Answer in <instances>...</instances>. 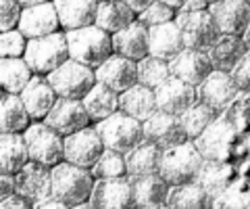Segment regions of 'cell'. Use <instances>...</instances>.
Returning a JSON list of instances; mask_svg holds the SVG:
<instances>
[{
    "instance_id": "6da1fadb",
    "label": "cell",
    "mask_w": 250,
    "mask_h": 209,
    "mask_svg": "<svg viewBox=\"0 0 250 209\" xmlns=\"http://www.w3.org/2000/svg\"><path fill=\"white\" fill-rule=\"evenodd\" d=\"M52 174V199L65 203L67 207H77L90 203L96 178L92 176V169L77 167L67 161H61L59 165L50 169Z\"/></svg>"
},
{
    "instance_id": "7a4b0ae2",
    "label": "cell",
    "mask_w": 250,
    "mask_h": 209,
    "mask_svg": "<svg viewBox=\"0 0 250 209\" xmlns=\"http://www.w3.org/2000/svg\"><path fill=\"white\" fill-rule=\"evenodd\" d=\"M69 59L77 61L90 69H96L113 55V40L111 34L96 25H88L82 29H71L65 32Z\"/></svg>"
},
{
    "instance_id": "3957f363",
    "label": "cell",
    "mask_w": 250,
    "mask_h": 209,
    "mask_svg": "<svg viewBox=\"0 0 250 209\" xmlns=\"http://www.w3.org/2000/svg\"><path fill=\"white\" fill-rule=\"evenodd\" d=\"M202 163H205V159L198 153L196 144L188 140L184 144L173 146V149L163 151L159 176L165 180L169 188L184 186V184H192L198 180Z\"/></svg>"
},
{
    "instance_id": "277c9868",
    "label": "cell",
    "mask_w": 250,
    "mask_h": 209,
    "mask_svg": "<svg viewBox=\"0 0 250 209\" xmlns=\"http://www.w3.org/2000/svg\"><path fill=\"white\" fill-rule=\"evenodd\" d=\"M23 59L31 69V73L46 77L54 69H59L65 61H69V46L65 34L57 32L44 38H36V40H27Z\"/></svg>"
},
{
    "instance_id": "5b68a950",
    "label": "cell",
    "mask_w": 250,
    "mask_h": 209,
    "mask_svg": "<svg viewBox=\"0 0 250 209\" xmlns=\"http://www.w3.org/2000/svg\"><path fill=\"white\" fill-rule=\"evenodd\" d=\"M94 128H96L104 149H111V151L123 153V155L134 151L136 146L144 140L142 123L121 111L113 113L111 117H106L103 121H98Z\"/></svg>"
},
{
    "instance_id": "8992f818",
    "label": "cell",
    "mask_w": 250,
    "mask_h": 209,
    "mask_svg": "<svg viewBox=\"0 0 250 209\" xmlns=\"http://www.w3.org/2000/svg\"><path fill=\"white\" fill-rule=\"evenodd\" d=\"M23 140L27 146L29 161H36L46 167H54L65 161V138L44 121L29 123L23 132Z\"/></svg>"
},
{
    "instance_id": "52a82bcc",
    "label": "cell",
    "mask_w": 250,
    "mask_h": 209,
    "mask_svg": "<svg viewBox=\"0 0 250 209\" xmlns=\"http://www.w3.org/2000/svg\"><path fill=\"white\" fill-rule=\"evenodd\" d=\"M46 80H48V84L52 86L57 98L82 100L94 88L96 75H94V69L69 59L59 69H54L52 73L46 75Z\"/></svg>"
},
{
    "instance_id": "ba28073f",
    "label": "cell",
    "mask_w": 250,
    "mask_h": 209,
    "mask_svg": "<svg viewBox=\"0 0 250 209\" xmlns=\"http://www.w3.org/2000/svg\"><path fill=\"white\" fill-rule=\"evenodd\" d=\"M238 130L228 117H219L202 132L194 144L205 161H231L238 146Z\"/></svg>"
},
{
    "instance_id": "9c48e42d",
    "label": "cell",
    "mask_w": 250,
    "mask_h": 209,
    "mask_svg": "<svg viewBox=\"0 0 250 209\" xmlns=\"http://www.w3.org/2000/svg\"><path fill=\"white\" fill-rule=\"evenodd\" d=\"M175 23L179 32H182L184 48H190V50L208 52L215 40L221 36L208 9L196 11V13H179L175 17Z\"/></svg>"
},
{
    "instance_id": "30bf717a",
    "label": "cell",
    "mask_w": 250,
    "mask_h": 209,
    "mask_svg": "<svg viewBox=\"0 0 250 209\" xmlns=\"http://www.w3.org/2000/svg\"><path fill=\"white\" fill-rule=\"evenodd\" d=\"M142 132H144V140L161 146L163 151L188 142L186 130L182 126V117L163 111H156L142 123Z\"/></svg>"
},
{
    "instance_id": "8fae6325",
    "label": "cell",
    "mask_w": 250,
    "mask_h": 209,
    "mask_svg": "<svg viewBox=\"0 0 250 209\" xmlns=\"http://www.w3.org/2000/svg\"><path fill=\"white\" fill-rule=\"evenodd\" d=\"M44 123L50 126L54 132H59L62 138L71 136L80 130L90 126V115L83 109L82 100L73 98H57L54 107L44 117Z\"/></svg>"
},
{
    "instance_id": "7c38bea8",
    "label": "cell",
    "mask_w": 250,
    "mask_h": 209,
    "mask_svg": "<svg viewBox=\"0 0 250 209\" xmlns=\"http://www.w3.org/2000/svg\"><path fill=\"white\" fill-rule=\"evenodd\" d=\"M103 153H104V144L100 140L96 128H92V126L65 138V161L67 163H73L83 169H92Z\"/></svg>"
},
{
    "instance_id": "4fadbf2b",
    "label": "cell",
    "mask_w": 250,
    "mask_h": 209,
    "mask_svg": "<svg viewBox=\"0 0 250 209\" xmlns=\"http://www.w3.org/2000/svg\"><path fill=\"white\" fill-rule=\"evenodd\" d=\"M52 167H46L36 161H27L25 167L15 176V190L21 197L29 199L34 205L52 197Z\"/></svg>"
},
{
    "instance_id": "5bb4252c",
    "label": "cell",
    "mask_w": 250,
    "mask_h": 209,
    "mask_svg": "<svg viewBox=\"0 0 250 209\" xmlns=\"http://www.w3.org/2000/svg\"><path fill=\"white\" fill-rule=\"evenodd\" d=\"M94 209H140L131 190L129 178L121 180H96L90 199Z\"/></svg>"
},
{
    "instance_id": "9a60e30c",
    "label": "cell",
    "mask_w": 250,
    "mask_h": 209,
    "mask_svg": "<svg viewBox=\"0 0 250 209\" xmlns=\"http://www.w3.org/2000/svg\"><path fill=\"white\" fill-rule=\"evenodd\" d=\"M238 88L233 84L229 73H221V71H210V75L205 82L196 86V98L198 103L210 107L217 113H221L236 100L238 96Z\"/></svg>"
},
{
    "instance_id": "2e32d148",
    "label": "cell",
    "mask_w": 250,
    "mask_h": 209,
    "mask_svg": "<svg viewBox=\"0 0 250 209\" xmlns=\"http://www.w3.org/2000/svg\"><path fill=\"white\" fill-rule=\"evenodd\" d=\"M208 13L213 17L219 34L223 36H244L250 23V4L244 0H221L208 4Z\"/></svg>"
},
{
    "instance_id": "e0dca14e",
    "label": "cell",
    "mask_w": 250,
    "mask_h": 209,
    "mask_svg": "<svg viewBox=\"0 0 250 209\" xmlns=\"http://www.w3.org/2000/svg\"><path fill=\"white\" fill-rule=\"evenodd\" d=\"M94 75H96L98 84L121 94V92L138 84V63L113 52L103 65L94 69Z\"/></svg>"
},
{
    "instance_id": "ac0fdd59",
    "label": "cell",
    "mask_w": 250,
    "mask_h": 209,
    "mask_svg": "<svg viewBox=\"0 0 250 209\" xmlns=\"http://www.w3.org/2000/svg\"><path fill=\"white\" fill-rule=\"evenodd\" d=\"M169 71H171V77L196 88L210 75L213 65H210V59L207 52L184 48L179 55H175L169 61Z\"/></svg>"
},
{
    "instance_id": "d6986e66",
    "label": "cell",
    "mask_w": 250,
    "mask_h": 209,
    "mask_svg": "<svg viewBox=\"0 0 250 209\" xmlns=\"http://www.w3.org/2000/svg\"><path fill=\"white\" fill-rule=\"evenodd\" d=\"M59 27H61V23H59V15H57L52 0L50 2H44V4L23 9L21 17H19V25H17V29L27 40H36V38L57 34Z\"/></svg>"
},
{
    "instance_id": "ffe728a7",
    "label": "cell",
    "mask_w": 250,
    "mask_h": 209,
    "mask_svg": "<svg viewBox=\"0 0 250 209\" xmlns=\"http://www.w3.org/2000/svg\"><path fill=\"white\" fill-rule=\"evenodd\" d=\"M154 96H156V109L163 113H171V115H182L192 105L198 103L196 88L175 80V77H171L161 88H156Z\"/></svg>"
},
{
    "instance_id": "44dd1931",
    "label": "cell",
    "mask_w": 250,
    "mask_h": 209,
    "mask_svg": "<svg viewBox=\"0 0 250 209\" xmlns=\"http://www.w3.org/2000/svg\"><path fill=\"white\" fill-rule=\"evenodd\" d=\"M19 98L23 107H25L29 119H36V121H44V117L54 107V103H57V94H54L52 86L44 75L31 77L27 82V86L21 90Z\"/></svg>"
},
{
    "instance_id": "7402d4cb",
    "label": "cell",
    "mask_w": 250,
    "mask_h": 209,
    "mask_svg": "<svg viewBox=\"0 0 250 209\" xmlns=\"http://www.w3.org/2000/svg\"><path fill=\"white\" fill-rule=\"evenodd\" d=\"M182 50H184V40L175 21L148 27V57L171 61Z\"/></svg>"
},
{
    "instance_id": "603a6c76",
    "label": "cell",
    "mask_w": 250,
    "mask_h": 209,
    "mask_svg": "<svg viewBox=\"0 0 250 209\" xmlns=\"http://www.w3.org/2000/svg\"><path fill=\"white\" fill-rule=\"evenodd\" d=\"M59 15V23L65 32L94 25L98 2L96 0H52Z\"/></svg>"
},
{
    "instance_id": "cb8c5ba5",
    "label": "cell",
    "mask_w": 250,
    "mask_h": 209,
    "mask_svg": "<svg viewBox=\"0 0 250 209\" xmlns=\"http://www.w3.org/2000/svg\"><path fill=\"white\" fill-rule=\"evenodd\" d=\"M113 40V52L119 57L142 61L148 57V27H144L140 21H134L121 32L111 36Z\"/></svg>"
},
{
    "instance_id": "d4e9b609",
    "label": "cell",
    "mask_w": 250,
    "mask_h": 209,
    "mask_svg": "<svg viewBox=\"0 0 250 209\" xmlns=\"http://www.w3.org/2000/svg\"><path fill=\"white\" fill-rule=\"evenodd\" d=\"M248 52L242 36H219L215 44L210 46V50L207 52L213 65V71H221V73H231L236 65L242 61Z\"/></svg>"
},
{
    "instance_id": "484cf974",
    "label": "cell",
    "mask_w": 250,
    "mask_h": 209,
    "mask_svg": "<svg viewBox=\"0 0 250 209\" xmlns=\"http://www.w3.org/2000/svg\"><path fill=\"white\" fill-rule=\"evenodd\" d=\"M238 167L231 161H205L198 174V184L215 199L238 180Z\"/></svg>"
},
{
    "instance_id": "4316f807",
    "label": "cell",
    "mask_w": 250,
    "mask_h": 209,
    "mask_svg": "<svg viewBox=\"0 0 250 209\" xmlns=\"http://www.w3.org/2000/svg\"><path fill=\"white\" fill-rule=\"evenodd\" d=\"M119 111L129 115V117L138 119L140 123H144L150 115H154L156 111V96H154V90L146 88V86H136L127 88L125 92L119 94Z\"/></svg>"
},
{
    "instance_id": "83f0119b",
    "label": "cell",
    "mask_w": 250,
    "mask_h": 209,
    "mask_svg": "<svg viewBox=\"0 0 250 209\" xmlns=\"http://www.w3.org/2000/svg\"><path fill=\"white\" fill-rule=\"evenodd\" d=\"M163 149L148 140H142L134 151L125 155L127 161V176L131 178H142V176H156L161 169Z\"/></svg>"
},
{
    "instance_id": "f1b7e54d",
    "label": "cell",
    "mask_w": 250,
    "mask_h": 209,
    "mask_svg": "<svg viewBox=\"0 0 250 209\" xmlns=\"http://www.w3.org/2000/svg\"><path fill=\"white\" fill-rule=\"evenodd\" d=\"M134 21H136V13L125 2H121V0H104V2H98L94 25L113 36L127 25H131Z\"/></svg>"
},
{
    "instance_id": "f546056e",
    "label": "cell",
    "mask_w": 250,
    "mask_h": 209,
    "mask_svg": "<svg viewBox=\"0 0 250 209\" xmlns=\"http://www.w3.org/2000/svg\"><path fill=\"white\" fill-rule=\"evenodd\" d=\"M29 123V115L19 94L0 92V134H23Z\"/></svg>"
},
{
    "instance_id": "4dcf8cb0",
    "label": "cell",
    "mask_w": 250,
    "mask_h": 209,
    "mask_svg": "<svg viewBox=\"0 0 250 209\" xmlns=\"http://www.w3.org/2000/svg\"><path fill=\"white\" fill-rule=\"evenodd\" d=\"M82 103H83V109L90 115V121H103L119 111V92L96 82L94 88L82 98Z\"/></svg>"
},
{
    "instance_id": "1f68e13d",
    "label": "cell",
    "mask_w": 250,
    "mask_h": 209,
    "mask_svg": "<svg viewBox=\"0 0 250 209\" xmlns=\"http://www.w3.org/2000/svg\"><path fill=\"white\" fill-rule=\"evenodd\" d=\"M29 161L23 134H0V172L17 176Z\"/></svg>"
},
{
    "instance_id": "d6a6232c",
    "label": "cell",
    "mask_w": 250,
    "mask_h": 209,
    "mask_svg": "<svg viewBox=\"0 0 250 209\" xmlns=\"http://www.w3.org/2000/svg\"><path fill=\"white\" fill-rule=\"evenodd\" d=\"M131 190H134L136 203L140 209L154 207V205H165L169 199V186L165 180L156 176H142V178H131Z\"/></svg>"
},
{
    "instance_id": "836d02e7",
    "label": "cell",
    "mask_w": 250,
    "mask_h": 209,
    "mask_svg": "<svg viewBox=\"0 0 250 209\" xmlns=\"http://www.w3.org/2000/svg\"><path fill=\"white\" fill-rule=\"evenodd\" d=\"M167 205L171 209H215V197L207 192L198 182H192L171 188Z\"/></svg>"
},
{
    "instance_id": "e575fe53",
    "label": "cell",
    "mask_w": 250,
    "mask_h": 209,
    "mask_svg": "<svg viewBox=\"0 0 250 209\" xmlns=\"http://www.w3.org/2000/svg\"><path fill=\"white\" fill-rule=\"evenodd\" d=\"M34 77L25 59H0V92L21 94L27 82Z\"/></svg>"
},
{
    "instance_id": "d590c367",
    "label": "cell",
    "mask_w": 250,
    "mask_h": 209,
    "mask_svg": "<svg viewBox=\"0 0 250 209\" xmlns=\"http://www.w3.org/2000/svg\"><path fill=\"white\" fill-rule=\"evenodd\" d=\"M179 117H182V126L186 130L188 140L194 142L210 126V123H215L219 117H221V113H217L215 109H210V107L202 105V103H196V105H192L186 113L179 115Z\"/></svg>"
},
{
    "instance_id": "8d00e7d4",
    "label": "cell",
    "mask_w": 250,
    "mask_h": 209,
    "mask_svg": "<svg viewBox=\"0 0 250 209\" xmlns=\"http://www.w3.org/2000/svg\"><path fill=\"white\" fill-rule=\"evenodd\" d=\"M167 80H171L169 61L154 59V57H146L142 61H138V84L140 86L156 90Z\"/></svg>"
},
{
    "instance_id": "74e56055",
    "label": "cell",
    "mask_w": 250,
    "mask_h": 209,
    "mask_svg": "<svg viewBox=\"0 0 250 209\" xmlns=\"http://www.w3.org/2000/svg\"><path fill=\"white\" fill-rule=\"evenodd\" d=\"M92 176L96 180H121V178H129L125 155L104 149V153L100 155V159L92 167Z\"/></svg>"
},
{
    "instance_id": "f35d334b",
    "label": "cell",
    "mask_w": 250,
    "mask_h": 209,
    "mask_svg": "<svg viewBox=\"0 0 250 209\" xmlns=\"http://www.w3.org/2000/svg\"><path fill=\"white\" fill-rule=\"evenodd\" d=\"M215 209H250V188L238 178L231 186L215 199Z\"/></svg>"
},
{
    "instance_id": "ab89813d",
    "label": "cell",
    "mask_w": 250,
    "mask_h": 209,
    "mask_svg": "<svg viewBox=\"0 0 250 209\" xmlns=\"http://www.w3.org/2000/svg\"><path fill=\"white\" fill-rule=\"evenodd\" d=\"M27 38L19 29H9L0 34V59H23Z\"/></svg>"
},
{
    "instance_id": "60d3db41",
    "label": "cell",
    "mask_w": 250,
    "mask_h": 209,
    "mask_svg": "<svg viewBox=\"0 0 250 209\" xmlns=\"http://www.w3.org/2000/svg\"><path fill=\"white\" fill-rule=\"evenodd\" d=\"M173 17H175V9H171V6L154 0L148 9H144L138 15V21L142 23L144 27H154V25H163V23L173 21Z\"/></svg>"
},
{
    "instance_id": "b9f144b4",
    "label": "cell",
    "mask_w": 250,
    "mask_h": 209,
    "mask_svg": "<svg viewBox=\"0 0 250 209\" xmlns=\"http://www.w3.org/2000/svg\"><path fill=\"white\" fill-rule=\"evenodd\" d=\"M21 6L17 0H0V34L17 29L19 17H21Z\"/></svg>"
},
{
    "instance_id": "7bdbcfd3",
    "label": "cell",
    "mask_w": 250,
    "mask_h": 209,
    "mask_svg": "<svg viewBox=\"0 0 250 209\" xmlns=\"http://www.w3.org/2000/svg\"><path fill=\"white\" fill-rule=\"evenodd\" d=\"M229 75H231V80L240 92L250 94V52H246V55L242 57V61L236 65V69H233Z\"/></svg>"
},
{
    "instance_id": "ee69618b",
    "label": "cell",
    "mask_w": 250,
    "mask_h": 209,
    "mask_svg": "<svg viewBox=\"0 0 250 209\" xmlns=\"http://www.w3.org/2000/svg\"><path fill=\"white\" fill-rule=\"evenodd\" d=\"M0 209H34V203H31L29 199L21 197L19 192H15L9 199L0 201Z\"/></svg>"
},
{
    "instance_id": "f6af8a7d",
    "label": "cell",
    "mask_w": 250,
    "mask_h": 209,
    "mask_svg": "<svg viewBox=\"0 0 250 209\" xmlns=\"http://www.w3.org/2000/svg\"><path fill=\"white\" fill-rule=\"evenodd\" d=\"M15 176H9L4 172H0V201L9 199L11 195H15Z\"/></svg>"
},
{
    "instance_id": "bcb514c9",
    "label": "cell",
    "mask_w": 250,
    "mask_h": 209,
    "mask_svg": "<svg viewBox=\"0 0 250 209\" xmlns=\"http://www.w3.org/2000/svg\"><path fill=\"white\" fill-rule=\"evenodd\" d=\"M208 2L207 0H186V2L179 6L177 13H196V11H207Z\"/></svg>"
},
{
    "instance_id": "7dc6e473",
    "label": "cell",
    "mask_w": 250,
    "mask_h": 209,
    "mask_svg": "<svg viewBox=\"0 0 250 209\" xmlns=\"http://www.w3.org/2000/svg\"><path fill=\"white\" fill-rule=\"evenodd\" d=\"M121 2H125V4H127L131 11L140 15V13H142L144 9H148V6H150V4L154 2V0H121Z\"/></svg>"
},
{
    "instance_id": "c3c4849f",
    "label": "cell",
    "mask_w": 250,
    "mask_h": 209,
    "mask_svg": "<svg viewBox=\"0 0 250 209\" xmlns=\"http://www.w3.org/2000/svg\"><path fill=\"white\" fill-rule=\"evenodd\" d=\"M34 209H71V207H67L65 203H61V201H57V199H46V201H42V203H38V205H34Z\"/></svg>"
},
{
    "instance_id": "681fc988",
    "label": "cell",
    "mask_w": 250,
    "mask_h": 209,
    "mask_svg": "<svg viewBox=\"0 0 250 209\" xmlns=\"http://www.w3.org/2000/svg\"><path fill=\"white\" fill-rule=\"evenodd\" d=\"M21 9H27V6H36V4H44V2H50V0H17Z\"/></svg>"
},
{
    "instance_id": "f907efd6",
    "label": "cell",
    "mask_w": 250,
    "mask_h": 209,
    "mask_svg": "<svg viewBox=\"0 0 250 209\" xmlns=\"http://www.w3.org/2000/svg\"><path fill=\"white\" fill-rule=\"evenodd\" d=\"M159 2H163V4H167V6H171V9H175V11H179V6H182L186 0H159Z\"/></svg>"
},
{
    "instance_id": "816d5d0a",
    "label": "cell",
    "mask_w": 250,
    "mask_h": 209,
    "mask_svg": "<svg viewBox=\"0 0 250 209\" xmlns=\"http://www.w3.org/2000/svg\"><path fill=\"white\" fill-rule=\"evenodd\" d=\"M242 40H244V44H246V48H248V52H250V23H248V27H246V32H244V36H242Z\"/></svg>"
},
{
    "instance_id": "f5cc1de1",
    "label": "cell",
    "mask_w": 250,
    "mask_h": 209,
    "mask_svg": "<svg viewBox=\"0 0 250 209\" xmlns=\"http://www.w3.org/2000/svg\"><path fill=\"white\" fill-rule=\"evenodd\" d=\"M144 209H171V207L165 203V205H154V207H144Z\"/></svg>"
},
{
    "instance_id": "db71d44e",
    "label": "cell",
    "mask_w": 250,
    "mask_h": 209,
    "mask_svg": "<svg viewBox=\"0 0 250 209\" xmlns=\"http://www.w3.org/2000/svg\"><path fill=\"white\" fill-rule=\"evenodd\" d=\"M73 209H94L90 203H83V205H77V207H73Z\"/></svg>"
},
{
    "instance_id": "11a10c76",
    "label": "cell",
    "mask_w": 250,
    "mask_h": 209,
    "mask_svg": "<svg viewBox=\"0 0 250 209\" xmlns=\"http://www.w3.org/2000/svg\"><path fill=\"white\" fill-rule=\"evenodd\" d=\"M207 2H208V4H213V2H221V0H207Z\"/></svg>"
},
{
    "instance_id": "9f6ffc18",
    "label": "cell",
    "mask_w": 250,
    "mask_h": 209,
    "mask_svg": "<svg viewBox=\"0 0 250 209\" xmlns=\"http://www.w3.org/2000/svg\"><path fill=\"white\" fill-rule=\"evenodd\" d=\"M244 2H246V4H250V0H244Z\"/></svg>"
},
{
    "instance_id": "6f0895ef",
    "label": "cell",
    "mask_w": 250,
    "mask_h": 209,
    "mask_svg": "<svg viewBox=\"0 0 250 209\" xmlns=\"http://www.w3.org/2000/svg\"><path fill=\"white\" fill-rule=\"evenodd\" d=\"M96 2H104V0H96Z\"/></svg>"
}]
</instances>
